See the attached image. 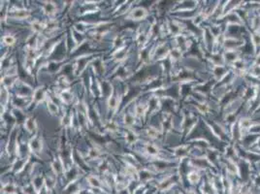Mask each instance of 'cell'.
I'll list each match as a JSON object with an SVG mask.
<instances>
[{
	"mask_svg": "<svg viewBox=\"0 0 260 194\" xmlns=\"http://www.w3.org/2000/svg\"><path fill=\"white\" fill-rule=\"evenodd\" d=\"M146 17H147V11L142 7H137L134 10H132V12L130 13V18L133 21H140V19H143Z\"/></svg>",
	"mask_w": 260,
	"mask_h": 194,
	"instance_id": "cell-1",
	"label": "cell"
},
{
	"mask_svg": "<svg viewBox=\"0 0 260 194\" xmlns=\"http://www.w3.org/2000/svg\"><path fill=\"white\" fill-rule=\"evenodd\" d=\"M29 148H30L31 151L34 153L41 152L42 148H43L41 139L38 137H33L30 140V142H29Z\"/></svg>",
	"mask_w": 260,
	"mask_h": 194,
	"instance_id": "cell-2",
	"label": "cell"
},
{
	"mask_svg": "<svg viewBox=\"0 0 260 194\" xmlns=\"http://www.w3.org/2000/svg\"><path fill=\"white\" fill-rule=\"evenodd\" d=\"M11 13H12L13 18L19 19H27L30 16V13H29L27 10H24V9H16V10H14V11H12Z\"/></svg>",
	"mask_w": 260,
	"mask_h": 194,
	"instance_id": "cell-3",
	"label": "cell"
},
{
	"mask_svg": "<svg viewBox=\"0 0 260 194\" xmlns=\"http://www.w3.org/2000/svg\"><path fill=\"white\" fill-rule=\"evenodd\" d=\"M32 97H33V100L37 103L43 101L44 98L46 97V91L44 90V87H39L36 89V90H34Z\"/></svg>",
	"mask_w": 260,
	"mask_h": 194,
	"instance_id": "cell-4",
	"label": "cell"
},
{
	"mask_svg": "<svg viewBox=\"0 0 260 194\" xmlns=\"http://www.w3.org/2000/svg\"><path fill=\"white\" fill-rule=\"evenodd\" d=\"M24 128L29 133H35L36 131V123L35 121L32 117H27L25 121H24Z\"/></svg>",
	"mask_w": 260,
	"mask_h": 194,
	"instance_id": "cell-5",
	"label": "cell"
},
{
	"mask_svg": "<svg viewBox=\"0 0 260 194\" xmlns=\"http://www.w3.org/2000/svg\"><path fill=\"white\" fill-rule=\"evenodd\" d=\"M44 11L49 16H53L56 12V6L52 2H46L44 5Z\"/></svg>",
	"mask_w": 260,
	"mask_h": 194,
	"instance_id": "cell-6",
	"label": "cell"
},
{
	"mask_svg": "<svg viewBox=\"0 0 260 194\" xmlns=\"http://www.w3.org/2000/svg\"><path fill=\"white\" fill-rule=\"evenodd\" d=\"M61 100L64 102L65 104H70L73 101V94L69 91V90H63L60 94L59 97Z\"/></svg>",
	"mask_w": 260,
	"mask_h": 194,
	"instance_id": "cell-7",
	"label": "cell"
},
{
	"mask_svg": "<svg viewBox=\"0 0 260 194\" xmlns=\"http://www.w3.org/2000/svg\"><path fill=\"white\" fill-rule=\"evenodd\" d=\"M47 106H48L49 112H50L51 114H52V115H56V114L58 113V107H57L56 104L52 100V99H48Z\"/></svg>",
	"mask_w": 260,
	"mask_h": 194,
	"instance_id": "cell-8",
	"label": "cell"
},
{
	"mask_svg": "<svg viewBox=\"0 0 260 194\" xmlns=\"http://www.w3.org/2000/svg\"><path fill=\"white\" fill-rule=\"evenodd\" d=\"M31 26H32L33 31H35L36 33H40L45 29V24L39 21H34L31 24Z\"/></svg>",
	"mask_w": 260,
	"mask_h": 194,
	"instance_id": "cell-9",
	"label": "cell"
},
{
	"mask_svg": "<svg viewBox=\"0 0 260 194\" xmlns=\"http://www.w3.org/2000/svg\"><path fill=\"white\" fill-rule=\"evenodd\" d=\"M16 80H17V77L16 76H5L2 80V83L5 87H11L13 86V84L16 83Z\"/></svg>",
	"mask_w": 260,
	"mask_h": 194,
	"instance_id": "cell-10",
	"label": "cell"
},
{
	"mask_svg": "<svg viewBox=\"0 0 260 194\" xmlns=\"http://www.w3.org/2000/svg\"><path fill=\"white\" fill-rule=\"evenodd\" d=\"M168 28L170 29L171 32L174 33V34H176L177 36L180 35L179 32L181 31V26H180V24H178L176 22H171L170 24L168 26Z\"/></svg>",
	"mask_w": 260,
	"mask_h": 194,
	"instance_id": "cell-11",
	"label": "cell"
},
{
	"mask_svg": "<svg viewBox=\"0 0 260 194\" xmlns=\"http://www.w3.org/2000/svg\"><path fill=\"white\" fill-rule=\"evenodd\" d=\"M146 151L148 152L150 155H153V156L158 155V148L154 145H150V144L146 146Z\"/></svg>",
	"mask_w": 260,
	"mask_h": 194,
	"instance_id": "cell-12",
	"label": "cell"
},
{
	"mask_svg": "<svg viewBox=\"0 0 260 194\" xmlns=\"http://www.w3.org/2000/svg\"><path fill=\"white\" fill-rule=\"evenodd\" d=\"M2 41L5 45H7V46H13V45L16 43V38L13 35H5L2 38Z\"/></svg>",
	"mask_w": 260,
	"mask_h": 194,
	"instance_id": "cell-13",
	"label": "cell"
},
{
	"mask_svg": "<svg viewBox=\"0 0 260 194\" xmlns=\"http://www.w3.org/2000/svg\"><path fill=\"white\" fill-rule=\"evenodd\" d=\"M125 139L126 142L128 144H134L137 141V135L132 131H128L125 134Z\"/></svg>",
	"mask_w": 260,
	"mask_h": 194,
	"instance_id": "cell-14",
	"label": "cell"
},
{
	"mask_svg": "<svg viewBox=\"0 0 260 194\" xmlns=\"http://www.w3.org/2000/svg\"><path fill=\"white\" fill-rule=\"evenodd\" d=\"M168 53V51H167V49L165 48V46H163V45H161V46H159L158 48H157V49H156V56L157 57H159V59H161V58H163L165 56H166V53Z\"/></svg>",
	"mask_w": 260,
	"mask_h": 194,
	"instance_id": "cell-15",
	"label": "cell"
},
{
	"mask_svg": "<svg viewBox=\"0 0 260 194\" xmlns=\"http://www.w3.org/2000/svg\"><path fill=\"white\" fill-rule=\"evenodd\" d=\"M147 134H148V136L151 139H156V138L159 137L158 136L159 133L154 127H149L148 129H147Z\"/></svg>",
	"mask_w": 260,
	"mask_h": 194,
	"instance_id": "cell-16",
	"label": "cell"
},
{
	"mask_svg": "<svg viewBox=\"0 0 260 194\" xmlns=\"http://www.w3.org/2000/svg\"><path fill=\"white\" fill-rule=\"evenodd\" d=\"M145 112H146V107L144 105H142V104H138V105H136V107H135V115L137 117L144 116Z\"/></svg>",
	"mask_w": 260,
	"mask_h": 194,
	"instance_id": "cell-17",
	"label": "cell"
},
{
	"mask_svg": "<svg viewBox=\"0 0 260 194\" xmlns=\"http://www.w3.org/2000/svg\"><path fill=\"white\" fill-rule=\"evenodd\" d=\"M181 49L176 48V49H173L172 51H171V58H172L173 60H178V59L181 58Z\"/></svg>",
	"mask_w": 260,
	"mask_h": 194,
	"instance_id": "cell-18",
	"label": "cell"
},
{
	"mask_svg": "<svg viewBox=\"0 0 260 194\" xmlns=\"http://www.w3.org/2000/svg\"><path fill=\"white\" fill-rule=\"evenodd\" d=\"M187 178H188V181L190 182H192V183H195V182H197L198 181H199V175L196 172H190L189 174H188V176H187Z\"/></svg>",
	"mask_w": 260,
	"mask_h": 194,
	"instance_id": "cell-19",
	"label": "cell"
},
{
	"mask_svg": "<svg viewBox=\"0 0 260 194\" xmlns=\"http://www.w3.org/2000/svg\"><path fill=\"white\" fill-rule=\"evenodd\" d=\"M135 122V117L131 115V114H126L124 116V123L126 125H132Z\"/></svg>",
	"mask_w": 260,
	"mask_h": 194,
	"instance_id": "cell-20",
	"label": "cell"
},
{
	"mask_svg": "<svg viewBox=\"0 0 260 194\" xmlns=\"http://www.w3.org/2000/svg\"><path fill=\"white\" fill-rule=\"evenodd\" d=\"M99 155H100V152L98 151V148H92L89 150V151H88V156L91 159H96Z\"/></svg>",
	"mask_w": 260,
	"mask_h": 194,
	"instance_id": "cell-21",
	"label": "cell"
},
{
	"mask_svg": "<svg viewBox=\"0 0 260 194\" xmlns=\"http://www.w3.org/2000/svg\"><path fill=\"white\" fill-rule=\"evenodd\" d=\"M106 128L108 129V130H110L111 132H115V131L117 130V124L115 121H110L109 122H108Z\"/></svg>",
	"mask_w": 260,
	"mask_h": 194,
	"instance_id": "cell-22",
	"label": "cell"
},
{
	"mask_svg": "<svg viewBox=\"0 0 260 194\" xmlns=\"http://www.w3.org/2000/svg\"><path fill=\"white\" fill-rule=\"evenodd\" d=\"M186 150L184 147H181V148H178L176 150V155L178 156H181V157H184V155H186Z\"/></svg>",
	"mask_w": 260,
	"mask_h": 194,
	"instance_id": "cell-23",
	"label": "cell"
},
{
	"mask_svg": "<svg viewBox=\"0 0 260 194\" xmlns=\"http://www.w3.org/2000/svg\"><path fill=\"white\" fill-rule=\"evenodd\" d=\"M88 182H89L90 185H93V186H100L99 181H98L97 179L94 178V177H89V178H88Z\"/></svg>",
	"mask_w": 260,
	"mask_h": 194,
	"instance_id": "cell-24",
	"label": "cell"
}]
</instances>
